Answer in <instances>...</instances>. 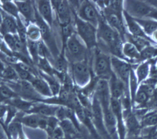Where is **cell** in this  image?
I'll list each match as a JSON object with an SVG mask.
<instances>
[{
  "label": "cell",
  "mask_w": 157,
  "mask_h": 139,
  "mask_svg": "<svg viewBox=\"0 0 157 139\" xmlns=\"http://www.w3.org/2000/svg\"><path fill=\"white\" fill-rule=\"evenodd\" d=\"M75 33L70 37L63 50L66 59L70 64L81 62H88L89 51L83 42L78 38Z\"/></svg>",
  "instance_id": "cell-1"
},
{
  "label": "cell",
  "mask_w": 157,
  "mask_h": 139,
  "mask_svg": "<svg viewBox=\"0 0 157 139\" xmlns=\"http://www.w3.org/2000/svg\"><path fill=\"white\" fill-rule=\"evenodd\" d=\"M76 33L78 36L83 42L88 50H92L96 48L98 45V36H97V28L82 20L77 16L76 14L74 15Z\"/></svg>",
  "instance_id": "cell-2"
},
{
  "label": "cell",
  "mask_w": 157,
  "mask_h": 139,
  "mask_svg": "<svg viewBox=\"0 0 157 139\" xmlns=\"http://www.w3.org/2000/svg\"><path fill=\"white\" fill-rule=\"evenodd\" d=\"M93 72L99 79L109 80L113 74L111 64V56L96 48L93 57Z\"/></svg>",
  "instance_id": "cell-3"
},
{
  "label": "cell",
  "mask_w": 157,
  "mask_h": 139,
  "mask_svg": "<svg viewBox=\"0 0 157 139\" xmlns=\"http://www.w3.org/2000/svg\"><path fill=\"white\" fill-rule=\"evenodd\" d=\"M76 15L82 20L91 24L96 28H98L99 22L102 18L95 3L90 1L81 2L76 11Z\"/></svg>",
  "instance_id": "cell-4"
},
{
  "label": "cell",
  "mask_w": 157,
  "mask_h": 139,
  "mask_svg": "<svg viewBox=\"0 0 157 139\" xmlns=\"http://www.w3.org/2000/svg\"><path fill=\"white\" fill-rule=\"evenodd\" d=\"M71 72L74 83L80 88L86 86L93 76L88 62L71 64Z\"/></svg>",
  "instance_id": "cell-5"
},
{
  "label": "cell",
  "mask_w": 157,
  "mask_h": 139,
  "mask_svg": "<svg viewBox=\"0 0 157 139\" xmlns=\"http://www.w3.org/2000/svg\"><path fill=\"white\" fill-rule=\"evenodd\" d=\"M123 7L125 12L134 19L148 18L152 10V7L146 2L134 0L123 2Z\"/></svg>",
  "instance_id": "cell-6"
},
{
  "label": "cell",
  "mask_w": 157,
  "mask_h": 139,
  "mask_svg": "<svg viewBox=\"0 0 157 139\" xmlns=\"http://www.w3.org/2000/svg\"><path fill=\"white\" fill-rule=\"evenodd\" d=\"M51 3L59 25L62 26L72 24V16L75 14V12L72 9L69 2L52 1Z\"/></svg>",
  "instance_id": "cell-7"
},
{
  "label": "cell",
  "mask_w": 157,
  "mask_h": 139,
  "mask_svg": "<svg viewBox=\"0 0 157 139\" xmlns=\"http://www.w3.org/2000/svg\"><path fill=\"white\" fill-rule=\"evenodd\" d=\"M91 112L93 123H94L97 132H98L100 136L106 139L110 138L106 130L105 126H104V115L102 107H101L98 100L97 99L96 96L94 95L93 96L92 98Z\"/></svg>",
  "instance_id": "cell-8"
},
{
  "label": "cell",
  "mask_w": 157,
  "mask_h": 139,
  "mask_svg": "<svg viewBox=\"0 0 157 139\" xmlns=\"http://www.w3.org/2000/svg\"><path fill=\"white\" fill-rule=\"evenodd\" d=\"M111 64L113 73L124 82L129 90V79L132 67L124 60L111 56Z\"/></svg>",
  "instance_id": "cell-9"
},
{
  "label": "cell",
  "mask_w": 157,
  "mask_h": 139,
  "mask_svg": "<svg viewBox=\"0 0 157 139\" xmlns=\"http://www.w3.org/2000/svg\"><path fill=\"white\" fill-rule=\"evenodd\" d=\"M104 19L107 24L117 32L121 36L123 42H125V37L126 32V27L123 17V14L103 13Z\"/></svg>",
  "instance_id": "cell-10"
},
{
  "label": "cell",
  "mask_w": 157,
  "mask_h": 139,
  "mask_svg": "<svg viewBox=\"0 0 157 139\" xmlns=\"http://www.w3.org/2000/svg\"><path fill=\"white\" fill-rule=\"evenodd\" d=\"M110 107L117 122V133L118 139H126L127 131L123 117V108L120 100L111 98Z\"/></svg>",
  "instance_id": "cell-11"
},
{
  "label": "cell",
  "mask_w": 157,
  "mask_h": 139,
  "mask_svg": "<svg viewBox=\"0 0 157 139\" xmlns=\"http://www.w3.org/2000/svg\"><path fill=\"white\" fill-rule=\"evenodd\" d=\"M94 95L100 102L102 110L110 108L111 95L108 80L99 79L96 87Z\"/></svg>",
  "instance_id": "cell-12"
},
{
  "label": "cell",
  "mask_w": 157,
  "mask_h": 139,
  "mask_svg": "<svg viewBox=\"0 0 157 139\" xmlns=\"http://www.w3.org/2000/svg\"><path fill=\"white\" fill-rule=\"evenodd\" d=\"M123 117L126 128L127 137L140 135L142 126L138 118L131 110V108L123 110Z\"/></svg>",
  "instance_id": "cell-13"
},
{
  "label": "cell",
  "mask_w": 157,
  "mask_h": 139,
  "mask_svg": "<svg viewBox=\"0 0 157 139\" xmlns=\"http://www.w3.org/2000/svg\"><path fill=\"white\" fill-rule=\"evenodd\" d=\"M111 98L121 100L125 95H129L128 88L126 87L124 82L113 73L108 80Z\"/></svg>",
  "instance_id": "cell-14"
},
{
  "label": "cell",
  "mask_w": 157,
  "mask_h": 139,
  "mask_svg": "<svg viewBox=\"0 0 157 139\" xmlns=\"http://www.w3.org/2000/svg\"><path fill=\"white\" fill-rule=\"evenodd\" d=\"M17 6L20 14H21L28 24H35V10L36 7L33 2L30 1L14 2Z\"/></svg>",
  "instance_id": "cell-15"
},
{
  "label": "cell",
  "mask_w": 157,
  "mask_h": 139,
  "mask_svg": "<svg viewBox=\"0 0 157 139\" xmlns=\"http://www.w3.org/2000/svg\"><path fill=\"white\" fill-rule=\"evenodd\" d=\"M2 20L0 24V33L6 34H17V24L16 18L3 12L2 13Z\"/></svg>",
  "instance_id": "cell-16"
},
{
  "label": "cell",
  "mask_w": 157,
  "mask_h": 139,
  "mask_svg": "<svg viewBox=\"0 0 157 139\" xmlns=\"http://www.w3.org/2000/svg\"><path fill=\"white\" fill-rule=\"evenodd\" d=\"M123 17H124L126 26L129 31L128 33L134 36L143 37V38L152 41V42H154L151 37H149L148 36L145 34L143 29L141 28L139 24L137 23L135 20L132 17L130 16L128 14H127L124 10L123 11Z\"/></svg>",
  "instance_id": "cell-17"
},
{
  "label": "cell",
  "mask_w": 157,
  "mask_h": 139,
  "mask_svg": "<svg viewBox=\"0 0 157 139\" xmlns=\"http://www.w3.org/2000/svg\"><path fill=\"white\" fill-rule=\"evenodd\" d=\"M37 10L43 20L49 25L51 28L54 24L53 17V7L50 1H41L36 2Z\"/></svg>",
  "instance_id": "cell-18"
},
{
  "label": "cell",
  "mask_w": 157,
  "mask_h": 139,
  "mask_svg": "<svg viewBox=\"0 0 157 139\" xmlns=\"http://www.w3.org/2000/svg\"><path fill=\"white\" fill-rule=\"evenodd\" d=\"M58 107L59 106H56V105L48 104L43 102L35 103L28 113L36 114L40 116H46V117L56 116Z\"/></svg>",
  "instance_id": "cell-19"
},
{
  "label": "cell",
  "mask_w": 157,
  "mask_h": 139,
  "mask_svg": "<svg viewBox=\"0 0 157 139\" xmlns=\"http://www.w3.org/2000/svg\"><path fill=\"white\" fill-rule=\"evenodd\" d=\"M29 83L32 84L35 91L42 97H46L48 98L53 96L50 86H48L46 80L41 76H35L29 82Z\"/></svg>",
  "instance_id": "cell-20"
},
{
  "label": "cell",
  "mask_w": 157,
  "mask_h": 139,
  "mask_svg": "<svg viewBox=\"0 0 157 139\" xmlns=\"http://www.w3.org/2000/svg\"><path fill=\"white\" fill-rule=\"evenodd\" d=\"M134 20L143 29L145 34L149 37H151L153 33L157 30V21L154 20L149 18L134 19Z\"/></svg>",
  "instance_id": "cell-21"
},
{
  "label": "cell",
  "mask_w": 157,
  "mask_h": 139,
  "mask_svg": "<svg viewBox=\"0 0 157 139\" xmlns=\"http://www.w3.org/2000/svg\"><path fill=\"white\" fill-rule=\"evenodd\" d=\"M6 103L9 106H12L15 108H16L17 110L25 112H28L30 110L33 104H34V103H33L32 102L24 100L20 96L15 97L7 101Z\"/></svg>",
  "instance_id": "cell-22"
},
{
  "label": "cell",
  "mask_w": 157,
  "mask_h": 139,
  "mask_svg": "<svg viewBox=\"0 0 157 139\" xmlns=\"http://www.w3.org/2000/svg\"><path fill=\"white\" fill-rule=\"evenodd\" d=\"M125 40L126 42L133 44L140 52L147 47L151 46V43H152V42L151 40L143 38V37H141L132 36L128 32H127L126 34Z\"/></svg>",
  "instance_id": "cell-23"
},
{
  "label": "cell",
  "mask_w": 157,
  "mask_h": 139,
  "mask_svg": "<svg viewBox=\"0 0 157 139\" xmlns=\"http://www.w3.org/2000/svg\"><path fill=\"white\" fill-rule=\"evenodd\" d=\"M38 72H39L40 76L46 80L48 86H50L52 95H53V96H58L62 88V86L60 83H59V82L58 79L54 76H50V75H48L42 72H41V71L39 70H38Z\"/></svg>",
  "instance_id": "cell-24"
},
{
  "label": "cell",
  "mask_w": 157,
  "mask_h": 139,
  "mask_svg": "<svg viewBox=\"0 0 157 139\" xmlns=\"http://www.w3.org/2000/svg\"><path fill=\"white\" fill-rule=\"evenodd\" d=\"M122 54L126 59L140 61V52L133 44L128 42H125L123 44Z\"/></svg>",
  "instance_id": "cell-25"
},
{
  "label": "cell",
  "mask_w": 157,
  "mask_h": 139,
  "mask_svg": "<svg viewBox=\"0 0 157 139\" xmlns=\"http://www.w3.org/2000/svg\"><path fill=\"white\" fill-rule=\"evenodd\" d=\"M59 125L62 128L65 137L67 139H75L76 138L78 130L76 129L74 124L68 119H64L59 121Z\"/></svg>",
  "instance_id": "cell-26"
},
{
  "label": "cell",
  "mask_w": 157,
  "mask_h": 139,
  "mask_svg": "<svg viewBox=\"0 0 157 139\" xmlns=\"http://www.w3.org/2000/svg\"><path fill=\"white\" fill-rule=\"evenodd\" d=\"M151 66L149 61L142 62L136 68L135 74L139 85L144 82L150 75Z\"/></svg>",
  "instance_id": "cell-27"
},
{
  "label": "cell",
  "mask_w": 157,
  "mask_h": 139,
  "mask_svg": "<svg viewBox=\"0 0 157 139\" xmlns=\"http://www.w3.org/2000/svg\"><path fill=\"white\" fill-rule=\"evenodd\" d=\"M53 67L56 72L61 74H66L68 68V61L66 59L64 50H62V52L58 57L54 60Z\"/></svg>",
  "instance_id": "cell-28"
},
{
  "label": "cell",
  "mask_w": 157,
  "mask_h": 139,
  "mask_svg": "<svg viewBox=\"0 0 157 139\" xmlns=\"http://www.w3.org/2000/svg\"><path fill=\"white\" fill-rule=\"evenodd\" d=\"M140 125L143 128L157 126V111L147 112L140 119Z\"/></svg>",
  "instance_id": "cell-29"
},
{
  "label": "cell",
  "mask_w": 157,
  "mask_h": 139,
  "mask_svg": "<svg viewBox=\"0 0 157 139\" xmlns=\"http://www.w3.org/2000/svg\"><path fill=\"white\" fill-rule=\"evenodd\" d=\"M1 3L2 10L5 13L16 18V20L20 18L19 10H18L17 7L14 2H12L8 1H3Z\"/></svg>",
  "instance_id": "cell-30"
},
{
  "label": "cell",
  "mask_w": 157,
  "mask_h": 139,
  "mask_svg": "<svg viewBox=\"0 0 157 139\" xmlns=\"http://www.w3.org/2000/svg\"><path fill=\"white\" fill-rule=\"evenodd\" d=\"M27 39L32 42H38L42 40V33L38 26L36 24H29L27 27Z\"/></svg>",
  "instance_id": "cell-31"
},
{
  "label": "cell",
  "mask_w": 157,
  "mask_h": 139,
  "mask_svg": "<svg viewBox=\"0 0 157 139\" xmlns=\"http://www.w3.org/2000/svg\"><path fill=\"white\" fill-rule=\"evenodd\" d=\"M21 123L24 126L33 129H38L39 115L36 114H29L23 116L20 119Z\"/></svg>",
  "instance_id": "cell-32"
},
{
  "label": "cell",
  "mask_w": 157,
  "mask_h": 139,
  "mask_svg": "<svg viewBox=\"0 0 157 139\" xmlns=\"http://www.w3.org/2000/svg\"><path fill=\"white\" fill-rule=\"evenodd\" d=\"M36 66L38 67V70L45 74L54 76L55 75V70L51 62L48 60L43 58H40Z\"/></svg>",
  "instance_id": "cell-33"
},
{
  "label": "cell",
  "mask_w": 157,
  "mask_h": 139,
  "mask_svg": "<svg viewBox=\"0 0 157 139\" xmlns=\"http://www.w3.org/2000/svg\"><path fill=\"white\" fill-rule=\"evenodd\" d=\"M138 85H139V84H138V80H137L135 71H134V70L132 68L131 72H130V79H129V92H130V99H131L132 104L134 102V98H135L136 94L138 91Z\"/></svg>",
  "instance_id": "cell-34"
},
{
  "label": "cell",
  "mask_w": 157,
  "mask_h": 139,
  "mask_svg": "<svg viewBox=\"0 0 157 139\" xmlns=\"http://www.w3.org/2000/svg\"><path fill=\"white\" fill-rule=\"evenodd\" d=\"M18 96L10 86L6 85L0 86V102H7V101Z\"/></svg>",
  "instance_id": "cell-35"
},
{
  "label": "cell",
  "mask_w": 157,
  "mask_h": 139,
  "mask_svg": "<svg viewBox=\"0 0 157 139\" xmlns=\"http://www.w3.org/2000/svg\"><path fill=\"white\" fill-rule=\"evenodd\" d=\"M61 27V38H62V49L63 50L64 49L66 43L68 42V40L70 38V37L72 36L74 32V29L72 24L65 25L60 26Z\"/></svg>",
  "instance_id": "cell-36"
},
{
  "label": "cell",
  "mask_w": 157,
  "mask_h": 139,
  "mask_svg": "<svg viewBox=\"0 0 157 139\" xmlns=\"http://www.w3.org/2000/svg\"><path fill=\"white\" fill-rule=\"evenodd\" d=\"M1 76L5 80L12 82H17L20 80L16 71L15 70L13 67L11 65L6 66L5 69L3 70L2 73L1 74Z\"/></svg>",
  "instance_id": "cell-37"
},
{
  "label": "cell",
  "mask_w": 157,
  "mask_h": 139,
  "mask_svg": "<svg viewBox=\"0 0 157 139\" xmlns=\"http://www.w3.org/2000/svg\"><path fill=\"white\" fill-rule=\"evenodd\" d=\"M27 47L29 54L32 60L33 64L38 63V60L40 58L39 54H38V42H32L30 40L27 41Z\"/></svg>",
  "instance_id": "cell-38"
},
{
  "label": "cell",
  "mask_w": 157,
  "mask_h": 139,
  "mask_svg": "<svg viewBox=\"0 0 157 139\" xmlns=\"http://www.w3.org/2000/svg\"><path fill=\"white\" fill-rule=\"evenodd\" d=\"M157 56V49L152 46H148L140 52V61L151 60Z\"/></svg>",
  "instance_id": "cell-39"
},
{
  "label": "cell",
  "mask_w": 157,
  "mask_h": 139,
  "mask_svg": "<svg viewBox=\"0 0 157 139\" xmlns=\"http://www.w3.org/2000/svg\"><path fill=\"white\" fill-rule=\"evenodd\" d=\"M59 121L56 116H51L48 118V125L46 129V132L48 134V136L50 137L56 129V128L59 126Z\"/></svg>",
  "instance_id": "cell-40"
},
{
  "label": "cell",
  "mask_w": 157,
  "mask_h": 139,
  "mask_svg": "<svg viewBox=\"0 0 157 139\" xmlns=\"http://www.w3.org/2000/svg\"><path fill=\"white\" fill-rule=\"evenodd\" d=\"M8 106V108H7V116L6 121V125L8 126L10 125V122L12 121V119L16 117V115L17 114V110L16 108H15L14 107L12 106Z\"/></svg>",
  "instance_id": "cell-41"
},
{
  "label": "cell",
  "mask_w": 157,
  "mask_h": 139,
  "mask_svg": "<svg viewBox=\"0 0 157 139\" xmlns=\"http://www.w3.org/2000/svg\"><path fill=\"white\" fill-rule=\"evenodd\" d=\"M51 137L54 139H65L66 138L65 137V134L63 133V130L62 129V128L59 126V125L56 128V129L53 131V133H52L50 137Z\"/></svg>",
  "instance_id": "cell-42"
},
{
  "label": "cell",
  "mask_w": 157,
  "mask_h": 139,
  "mask_svg": "<svg viewBox=\"0 0 157 139\" xmlns=\"http://www.w3.org/2000/svg\"><path fill=\"white\" fill-rule=\"evenodd\" d=\"M48 118L46 116L39 115V121H38V128L40 129L46 130L48 125Z\"/></svg>",
  "instance_id": "cell-43"
},
{
  "label": "cell",
  "mask_w": 157,
  "mask_h": 139,
  "mask_svg": "<svg viewBox=\"0 0 157 139\" xmlns=\"http://www.w3.org/2000/svg\"><path fill=\"white\" fill-rule=\"evenodd\" d=\"M7 108H8L7 105L3 104L2 102H0V118H3V116H4L6 112H7Z\"/></svg>",
  "instance_id": "cell-44"
},
{
  "label": "cell",
  "mask_w": 157,
  "mask_h": 139,
  "mask_svg": "<svg viewBox=\"0 0 157 139\" xmlns=\"http://www.w3.org/2000/svg\"><path fill=\"white\" fill-rule=\"evenodd\" d=\"M149 19H152V20H154L157 21V9L152 7V12H151L150 15H149Z\"/></svg>",
  "instance_id": "cell-45"
},
{
  "label": "cell",
  "mask_w": 157,
  "mask_h": 139,
  "mask_svg": "<svg viewBox=\"0 0 157 139\" xmlns=\"http://www.w3.org/2000/svg\"><path fill=\"white\" fill-rule=\"evenodd\" d=\"M6 134L3 128L0 125V139H8V137Z\"/></svg>",
  "instance_id": "cell-46"
},
{
  "label": "cell",
  "mask_w": 157,
  "mask_h": 139,
  "mask_svg": "<svg viewBox=\"0 0 157 139\" xmlns=\"http://www.w3.org/2000/svg\"><path fill=\"white\" fill-rule=\"evenodd\" d=\"M148 4L150 5L151 7L157 9V0H148V1H145Z\"/></svg>",
  "instance_id": "cell-47"
},
{
  "label": "cell",
  "mask_w": 157,
  "mask_h": 139,
  "mask_svg": "<svg viewBox=\"0 0 157 139\" xmlns=\"http://www.w3.org/2000/svg\"><path fill=\"white\" fill-rule=\"evenodd\" d=\"M126 139H146L141 135H138V136H133V137H127Z\"/></svg>",
  "instance_id": "cell-48"
},
{
  "label": "cell",
  "mask_w": 157,
  "mask_h": 139,
  "mask_svg": "<svg viewBox=\"0 0 157 139\" xmlns=\"http://www.w3.org/2000/svg\"><path fill=\"white\" fill-rule=\"evenodd\" d=\"M5 68L6 66H4V64H3V62L0 60V75L2 73L3 70L5 69Z\"/></svg>",
  "instance_id": "cell-49"
},
{
  "label": "cell",
  "mask_w": 157,
  "mask_h": 139,
  "mask_svg": "<svg viewBox=\"0 0 157 139\" xmlns=\"http://www.w3.org/2000/svg\"><path fill=\"white\" fill-rule=\"evenodd\" d=\"M151 37H152L151 39L153 40V42H154L155 43L157 42V30L154 33H153Z\"/></svg>",
  "instance_id": "cell-50"
},
{
  "label": "cell",
  "mask_w": 157,
  "mask_h": 139,
  "mask_svg": "<svg viewBox=\"0 0 157 139\" xmlns=\"http://www.w3.org/2000/svg\"><path fill=\"white\" fill-rule=\"evenodd\" d=\"M0 42H2V36H1V33H0Z\"/></svg>",
  "instance_id": "cell-51"
},
{
  "label": "cell",
  "mask_w": 157,
  "mask_h": 139,
  "mask_svg": "<svg viewBox=\"0 0 157 139\" xmlns=\"http://www.w3.org/2000/svg\"><path fill=\"white\" fill-rule=\"evenodd\" d=\"M48 139H54V138H52L51 137H48ZM65 139H67V138H65Z\"/></svg>",
  "instance_id": "cell-52"
},
{
  "label": "cell",
  "mask_w": 157,
  "mask_h": 139,
  "mask_svg": "<svg viewBox=\"0 0 157 139\" xmlns=\"http://www.w3.org/2000/svg\"><path fill=\"white\" fill-rule=\"evenodd\" d=\"M75 139H83V138H76Z\"/></svg>",
  "instance_id": "cell-53"
}]
</instances>
